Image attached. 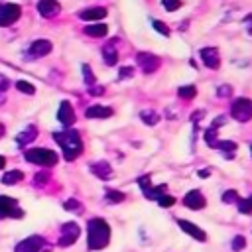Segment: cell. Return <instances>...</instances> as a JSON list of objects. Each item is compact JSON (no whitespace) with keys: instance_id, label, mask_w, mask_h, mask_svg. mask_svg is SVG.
Here are the masks:
<instances>
[{"instance_id":"1","label":"cell","mask_w":252,"mask_h":252,"mask_svg":"<svg viewBox=\"0 0 252 252\" xmlns=\"http://www.w3.org/2000/svg\"><path fill=\"white\" fill-rule=\"evenodd\" d=\"M110 240V226L104 219H91L87 224V246L89 250H102Z\"/></svg>"},{"instance_id":"2","label":"cell","mask_w":252,"mask_h":252,"mask_svg":"<svg viewBox=\"0 0 252 252\" xmlns=\"http://www.w3.org/2000/svg\"><path fill=\"white\" fill-rule=\"evenodd\" d=\"M53 140L61 146L63 156H65L67 161H73L83 152V140H81L79 132L73 130V128H65L63 132H55L53 134Z\"/></svg>"},{"instance_id":"3","label":"cell","mask_w":252,"mask_h":252,"mask_svg":"<svg viewBox=\"0 0 252 252\" xmlns=\"http://www.w3.org/2000/svg\"><path fill=\"white\" fill-rule=\"evenodd\" d=\"M26 159L30 163H35V165H43V167H51L57 163L59 156L53 152V150H47V148H32V150H26Z\"/></svg>"},{"instance_id":"4","label":"cell","mask_w":252,"mask_h":252,"mask_svg":"<svg viewBox=\"0 0 252 252\" xmlns=\"http://www.w3.org/2000/svg\"><path fill=\"white\" fill-rule=\"evenodd\" d=\"M24 211L20 209L18 201L8 195H0V219H22Z\"/></svg>"},{"instance_id":"5","label":"cell","mask_w":252,"mask_h":252,"mask_svg":"<svg viewBox=\"0 0 252 252\" xmlns=\"http://www.w3.org/2000/svg\"><path fill=\"white\" fill-rule=\"evenodd\" d=\"M230 116L238 122H248L252 118V100L250 98H236L230 106Z\"/></svg>"},{"instance_id":"6","label":"cell","mask_w":252,"mask_h":252,"mask_svg":"<svg viewBox=\"0 0 252 252\" xmlns=\"http://www.w3.org/2000/svg\"><path fill=\"white\" fill-rule=\"evenodd\" d=\"M79 234H81V228H79L77 222H65V224L61 226V236H59L57 244L63 246V248H67V246H71V244L77 242Z\"/></svg>"},{"instance_id":"7","label":"cell","mask_w":252,"mask_h":252,"mask_svg":"<svg viewBox=\"0 0 252 252\" xmlns=\"http://www.w3.org/2000/svg\"><path fill=\"white\" fill-rule=\"evenodd\" d=\"M22 16V8L18 4H0V26H12Z\"/></svg>"},{"instance_id":"8","label":"cell","mask_w":252,"mask_h":252,"mask_svg":"<svg viewBox=\"0 0 252 252\" xmlns=\"http://www.w3.org/2000/svg\"><path fill=\"white\" fill-rule=\"evenodd\" d=\"M136 63L140 65V69L144 71V73H154L158 67H159V57H156L154 53H138V57H136Z\"/></svg>"},{"instance_id":"9","label":"cell","mask_w":252,"mask_h":252,"mask_svg":"<svg viewBox=\"0 0 252 252\" xmlns=\"http://www.w3.org/2000/svg\"><path fill=\"white\" fill-rule=\"evenodd\" d=\"M57 120H59L63 126H67V128L75 124V110H73V106H71L69 100H61L59 110H57Z\"/></svg>"},{"instance_id":"10","label":"cell","mask_w":252,"mask_h":252,"mask_svg":"<svg viewBox=\"0 0 252 252\" xmlns=\"http://www.w3.org/2000/svg\"><path fill=\"white\" fill-rule=\"evenodd\" d=\"M43 248V238L33 234V236H28L24 238L18 246H16V252H41Z\"/></svg>"},{"instance_id":"11","label":"cell","mask_w":252,"mask_h":252,"mask_svg":"<svg viewBox=\"0 0 252 252\" xmlns=\"http://www.w3.org/2000/svg\"><path fill=\"white\" fill-rule=\"evenodd\" d=\"M183 205H185L187 209H191V211H201V209L207 205V201H205V197H203L201 191L193 189V191H189V193L183 197Z\"/></svg>"},{"instance_id":"12","label":"cell","mask_w":252,"mask_h":252,"mask_svg":"<svg viewBox=\"0 0 252 252\" xmlns=\"http://www.w3.org/2000/svg\"><path fill=\"white\" fill-rule=\"evenodd\" d=\"M177 224H179V228H181L183 232H187L191 238H195V240H199V242H205V240H207L205 230L199 228L197 224H193V222H189V220H185V219H179Z\"/></svg>"},{"instance_id":"13","label":"cell","mask_w":252,"mask_h":252,"mask_svg":"<svg viewBox=\"0 0 252 252\" xmlns=\"http://www.w3.org/2000/svg\"><path fill=\"white\" fill-rule=\"evenodd\" d=\"M201 59L209 69H219V65H220V57H219L217 47H203L201 49Z\"/></svg>"},{"instance_id":"14","label":"cell","mask_w":252,"mask_h":252,"mask_svg":"<svg viewBox=\"0 0 252 252\" xmlns=\"http://www.w3.org/2000/svg\"><path fill=\"white\" fill-rule=\"evenodd\" d=\"M37 12L43 16V18H53L61 12V6L57 0H39L37 2Z\"/></svg>"},{"instance_id":"15","label":"cell","mask_w":252,"mask_h":252,"mask_svg":"<svg viewBox=\"0 0 252 252\" xmlns=\"http://www.w3.org/2000/svg\"><path fill=\"white\" fill-rule=\"evenodd\" d=\"M51 41L49 39H35L30 45V57H43L47 53H51Z\"/></svg>"},{"instance_id":"16","label":"cell","mask_w":252,"mask_h":252,"mask_svg":"<svg viewBox=\"0 0 252 252\" xmlns=\"http://www.w3.org/2000/svg\"><path fill=\"white\" fill-rule=\"evenodd\" d=\"M91 173H94L98 179H110L112 177V167H110L108 161L100 159V161H94L91 165Z\"/></svg>"},{"instance_id":"17","label":"cell","mask_w":252,"mask_h":252,"mask_svg":"<svg viewBox=\"0 0 252 252\" xmlns=\"http://www.w3.org/2000/svg\"><path fill=\"white\" fill-rule=\"evenodd\" d=\"M35 136H37V128H35L33 124H30V126H26V128H24V132H20V134H18L16 142H18V146H20V148H24L26 144L33 142V140H35Z\"/></svg>"},{"instance_id":"18","label":"cell","mask_w":252,"mask_h":252,"mask_svg":"<svg viewBox=\"0 0 252 252\" xmlns=\"http://www.w3.org/2000/svg\"><path fill=\"white\" fill-rule=\"evenodd\" d=\"M222 122H224V116H219V118L211 124V128L205 132V142H207V146L217 148V142H219V138H217V130H219V124H222Z\"/></svg>"},{"instance_id":"19","label":"cell","mask_w":252,"mask_h":252,"mask_svg":"<svg viewBox=\"0 0 252 252\" xmlns=\"http://www.w3.org/2000/svg\"><path fill=\"white\" fill-rule=\"evenodd\" d=\"M116 39H112V41H108L104 47H102V57H104V63L106 65H116V61H118V51H116Z\"/></svg>"},{"instance_id":"20","label":"cell","mask_w":252,"mask_h":252,"mask_svg":"<svg viewBox=\"0 0 252 252\" xmlns=\"http://www.w3.org/2000/svg\"><path fill=\"white\" fill-rule=\"evenodd\" d=\"M104 16H106V10H104V8H87V10H81V12H79V18H81V20H87V22L102 20Z\"/></svg>"},{"instance_id":"21","label":"cell","mask_w":252,"mask_h":252,"mask_svg":"<svg viewBox=\"0 0 252 252\" xmlns=\"http://www.w3.org/2000/svg\"><path fill=\"white\" fill-rule=\"evenodd\" d=\"M112 112L114 110L110 106H91L85 110V116L87 118H108V116H112Z\"/></svg>"},{"instance_id":"22","label":"cell","mask_w":252,"mask_h":252,"mask_svg":"<svg viewBox=\"0 0 252 252\" xmlns=\"http://www.w3.org/2000/svg\"><path fill=\"white\" fill-rule=\"evenodd\" d=\"M83 32H85L87 35H91V37H102V35H106L108 28H106L104 24H91V26H87Z\"/></svg>"},{"instance_id":"23","label":"cell","mask_w":252,"mask_h":252,"mask_svg":"<svg viewBox=\"0 0 252 252\" xmlns=\"http://www.w3.org/2000/svg\"><path fill=\"white\" fill-rule=\"evenodd\" d=\"M22 179H24V173L20 169H12V171L2 175V183L4 185H14V183H20Z\"/></svg>"},{"instance_id":"24","label":"cell","mask_w":252,"mask_h":252,"mask_svg":"<svg viewBox=\"0 0 252 252\" xmlns=\"http://www.w3.org/2000/svg\"><path fill=\"white\" fill-rule=\"evenodd\" d=\"M140 118H142L148 126H156V124L159 122V114L154 112V110H142V112H140Z\"/></svg>"},{"instance_id":"25","label":"cell","mask_w":252,"mask_h":252,"mask_svg":"<svg viewBox=\"0 0 252 252\" xmlns=\"http://www.w3.org/2000/svg\"><path fill=\"white\" fill-rule=\"evenodd\" d=\"M165 189H167V185H158V187H150L146 193H144V197L146 199H159L161 195H165Z\"/></svg>"},{"instance_id":"26","label":"cell","mask_w":252,"mask_h":252,"mask_svg":"<svg viewBox=\"0 0 252 252\" xmlns=\"http://www.w3.org/2000/svg\"><path fill=\"white\" fill-rule=\"evenodd\" d=\"M177 94H179L181 98H185V100H191V98L197 94V89H195L193 85H187V87H179V89H177Z\"/></svg>"},{"instance_id":"27","label":"cell","mask_w":252,"mask_h":252,"mask_svg":"<svg viewBox=\"0 0 252 252\" xmlns=\"http://www.w3.org/2000/svg\"><path fill=\"white\" fill-rule=\"evenodd\" d=\"M106 201L112 205H118L120 201H124V193H120L116 189H106Z\"/></svg>"},{"instance_id":"28","label":"cell","mask_w":252,"mask_h":252,"mask_svg":"<svg viewBox=\"0 0 252 252\" xmlns=\"http://www.w3.org/2000/svg\"><path fill=\"white\" fill-rule=\"evenodd\" d=\"M238 211L240 213H244V215H250L252 213V195L250 197H246V199H238Z\"/></svg>"},{"instance_id":"29","label":"cell","mask_w":252,"mask_h":252,"mask_svg":"<svg viewBox=\"0 0 252 252\" xmlns=\"http://www.w3.org/2000/svg\"><path fill=\"white\" fill-rule=\"evenodd\" d=\"M16 89H18L20 93H24V94H33V93H35V87L30 85L28 81H18V83H16Z\"/></svg>"},{"instance_id":"30","label":"cell","mask_w":252,"mask_h":252,"mask_svg":"<svg viewBox=\"0 0 252 252\" xmlns=\"http://www.w3.org/2000/svg\"><path fill=\"white\" fill-rule=\"evenodd\" d=\"M63 207L67 209V211H73V213H83V207H81V203L77 201V199H67L65 203H63Z\"/></svg>"},{"instance_id":"31","label":"cell","mask_w":252,"mask_h":252,"mask_svg":"<svg viewBox=\"0 0 252 252\" xmlns=\"http://www.w3.org/2000/svg\"><path fill=\"white\" fill-rule=\"evenodd\" d=\"M244 246H246V238H244L242 234H236V236L232 238V242H230V248H232L234 252H240Z\"/></svg>"},{"instance_id":"32","label":"cell","mask_w":252,"mask_h":252,"mask_svg":"<svg viewBox=\"0 0 252 252\" xmlns=\"http://www.w3.org/2000/svg\"><path fill=\"white\" fill-rule=\"evenodd\" d=\"M83 75H85V83L89 85V87H94V75H93V71H91V65H83Z\"/></svg>"},{"instance_id":"33","label":"cell","mask_w":252,"mask_h":252,"mask_svg":"<svg viewBox=\"0 0 252 252\" xmlns=\"http://www.w3.org/2000/svg\"><path fill=\"white\" fill-rule=\"evenodd\" d=\"M138 185H140L142 193H146V191H148V189L152 187V177H150V173H146V175L138 177Z\"/></svg>"},{"instance_id":"34","label":"cell","mask_w":252,"mask_h":252,"mask_svg":"<svg viewBox=\"0 0 252 252\" xmlns=\"http://www.w3.org/2000/svg\"><path fill=\"white\" fill-rule=\"evenodd\" d=\"M222 203H238V193L234 189H228L222 193Z\"/></svg>"},{"instance_id":"35","label":"cell","mask_w":252,"mask_h":252,"mask_svg":"<svg viewBox=\"0 0 252 252\" xmlns=\"http://www.w3.org/2000/svg\"><path fill=\"white\" fill-rule=\"evenodd\" d=\"M161 4H163V8L167 12H175L181 6V0H161Z\"/></svg>"},{"instance_id":"36","label":"cell","mask_w":252,"mask_h":252,"mask_svg":"<svg viewBox=\"0 0 252 252\" xmlns=\"http://www.w3.org/2000/svg\"><path fill=\"white\" fill-rule=\"evenodd\" d=\"M154 30H156V32H159V33H161V35H165V37L169 35V28H167L163 22H159V20H156V22H154Z\"/></svg>"},{"instance_id":"37","label":"cell","mask_w":252,"mask_h":252,"mask_svg":"<svg viewBox=\"0 0 252 252\" xmlns=\"http://www.w3.org/2000/svg\"><path fill=\"white\" fill-rule=\"evenodd\" d=\"M49 177H51L49 171H41V173H37V175L33 177V183H35V185H43V183L49 181Z\"/></svg>"},{"instance_id":"38","label":"cell","mask_w":252,"mask_h":252,"mask_svg":"<svg viewBox=\"0 0 252 252\" xmlns=\"http://www.w3.org/2000/svg\"><path fill=\"white\" fill-rule=\"evenodd\" d=\"M158 203H159V207H163V209H167V207H171V205L175 203V199H173L171 195H161V197L158 199Z\"/></svg>"},{"instance_id":"39","label":"cell","mask_w":252,"mask_h":252,"mask_svg":"<svg viewBox=\"0 0 252 252\" xmlns=\"http://www.w3.org/2000/svg\"><path fill=\"white\" fill-rule=\"evenodd\" d=\"M230 93H232V87H230V85H222V87H219V91H217V94L222 96V98L228 96Z\"/></svg>"},{"instance_id":"40","label":"cell","mask_w":252,"mask_h":252,"mask_svg":"<svg viewBox=\"0 0 252 252\" xmlns=\"http://www.w3.org/2000/svg\"><path fill=\"white\" fill-rule=\"evenodd\" d=\"M130 75H134V69H132V67H122V69L118 71V79H126V77H130Z\"/></svg>"},{"instance_id":"41","label":"cell","mask_w":252,"mask_h":252,"mask_svg":"<svg viewBox=\"0 0 252 252\" xmlns=\"http://www.w3.org/2000/svg\"><path fill=\"white\" fill-rule=\"evenodd\" d=\"M8 87H10V81L4 77V75H0V93H4V91H8Z\"/></svg>"},{"instance_id":"42","label":"cell","mask_w":252,"mask_h":252,"mask_svg":"<svg viewBox=\"0 0 252 252\" xmlns=\"http://www.w3.org/2000/svg\"><path fill=\"white\" fill-rule=\"evenodd\" d=\"M91 93H93L94 96H100V94L104 93V87H91Z\"/></svg>"},{"instance_id":"43","label":"cell","mask_w":252,"mask_h":252,"mask_svg":"<svg viewBox=\"0 0 252 252\" xmlns=\"http://www.w3.org/2000/svg\"><path fill=\"white\" fill-rule=\"evenodd\" d=\"M244 24H246V28H248V33H250V35H252V14H250V16H246V18H244Z\"/></svg>"},{"instance_id":"44","label":"cell","mask_w":252,"mask_h":252,"mask_svg":"<svg viewBox=\"0 0 252 252\" xmlns=\"http://www.w3.org/2000/svg\"><path fill=\"white\" fill-rule=\"evenodd\" d=\"M197 173H199V177H203V179L209 177V169H201V171H197Z\"/></svg>"},{"instance_id":"45","label":"cell","mask_w":252,"mask_h":252,"mask_svg":"<svg viewBox=\"0 0 252 252\" xmlns=\"http://www.w3.org/2000/svg\"><path fill=\"white\" fill-rule=\"evenodd\" d=\"M201 116H203V110H199V112H195V114L191 116V120H199Z\"/></svg>"},{"instance_id":"46","label":"cell","mask_w":252,"mask_h":252,"mask_svg":"<svg viewBox=\"0 0 252 252\" xmlns=\"http://www.w3.org/2000/svg\"><path fill=\"white\" fill-rule=\"evenodd\" d=\"M6 165V159H4V156H0V169Z\"/></svg>"},{"instance_id":"47","label":"cell","mask_w":252,"mask_h":252,"mask_svg":"<svg viewBox=\"0 0 252 252\" xmlns=\"http://www.w3.org/2000/svg\"><path fill=\"white\" fill-rule=\"evenodd\" d=\"M4 132H6V128H4V124H2V122H0V138H2V136H4Z\"/></svg>"}]
</instances>
